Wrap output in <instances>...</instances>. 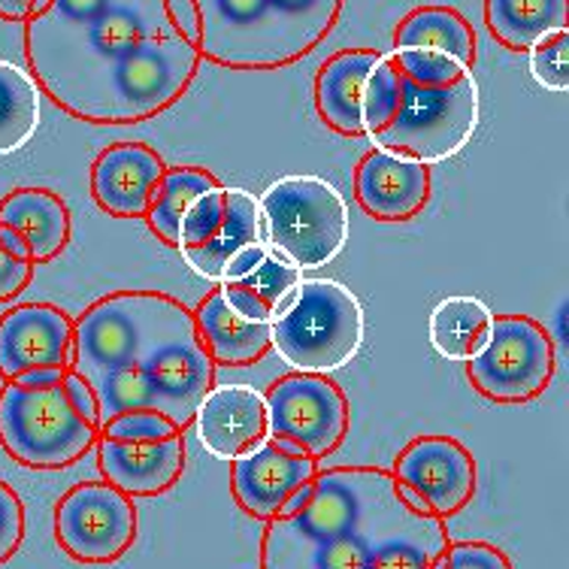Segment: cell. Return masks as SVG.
Listing matches in <instances>:
<instances>
[{
  "instance_id": "7",
  "label": "cell",
  "mask_w": 569,
  "mask_h": 569,
  "mask_svg": "<svg viewBox=\"0 0 569 569\" xmlns=\"http://www.w3.org/2000/svg\"><path fill=\"white\" fill-rule=\"evenodd\" d=\"M367 318L351 288L333 279H300L291 303L273 321V349L297 372L349 367L363 346Z\"/></svg>"
},
{
  "instance_id": "14",
  "label": "cell",
  "mask_w": 569,
  "mask_h": 569,
  "mask_svg": "<svg viewBox=\"0 0 569 569\" xmlns=\"http://www.w3.org/2000/svg\"><path fill=\"white\" fill-rule=\"evenodd\" d=\"M395 482L412 491L425 512L449 521L476 493V458L451 437H418L395 460Z\"/></svg>"
},
{
  "instance_id": "13",
  "label": "cell",
  "mask_w": 569,
  "mask_h": 569,
  "mask_svg": "<svg viewBox=\"0 0 569 569\" xmlns=\"http://www.w3.org/2000/svg\"><path fill=\"white\" fill-rule=\"evenodd\" d=\"M56 539L79 563H112L137 539V509L110 482H82L58 500Z\"/></svg>"
},
{
  "instance_id": "20",
  "label": "cell",
  "mask_w": 569,
  "mask_h": 569,
  "mask_svg": "<svg viewBox=\"0 0 569 569\" xmlns=\"http://www.w3.org/2000/svg\"><path fill=\"white\" fill-rule=\"evenodd\" d=\"M379 58L376 49H340L318 67L316 112L333 133L363 137V100Z\"/></svg>"
},
{
  "instance_id": "26",
  "label": "cell",
  "mask_w": 569,
  "mask_h": 569,
  "mask_svg": "<svg viewBox=\"0 0 569 569\" xmlns=\"http://www.w3.org/2000/svg\"><path fill=\"white\" fill-rule=\"evenodd\" d=\"M395 49H433L458 58L460 64H476V31L451 7H418L397 24Z\"/></svg>"
},
{
  "instance_id": "15",
  "label": "cell",
  "mask_w": 569,
  "mask_h": 569,
  "mask_svg": "<svg viewBox=\"0 0 569 569\" xmlns=\"http://www.w3.org/2000/svg\"><path fill=\"white\" fill-rule=\"evenodd\" d=\"M316 476L318 460L312 455L279 437H267L258 449L233 460L230 488L240 509L258 521H273L284 503Z\"/></svg>"
},
{
  "instance_id": "11",
  "label": "cell",
  "mask_w": 569,
  "mask_h": 569,
  "mask_svg": "<svg viewBox=\"0 0 569 569\" xmlns=\"http://www.w3.org/2000/svg\"><path fill=\"white\" fill-rule=\"evenodd\" d=\"M261 200L237 186H216L200 194L179 224V252L207 282H221L228 263L263 242Z\"/></svg>"
},
{
  "instance_id": "24",
  "label": "cell",
  "mask_w": 569,
  "mask_h": 569,
  "mask_svg": "<svg viewBox=\"0 0 569 569\" xmlns=\"http://www.w3.org/2000/svg\"><path fill=\"white\" fill-rule=\"evenodd\" d=\"M493 312L491 307L470 295L442 297L430 321H427V337L439 358L446 361H470L485 349L491 337Z\"/></svg>"
},
{
  "instance_id": "12",
  "label": "cell",
  "mask_w": 569,
  "mask_h": 569,
  "mask_svg": "<svg viewBox=\"0 0 569 569\" xmlns=\"http://www.w3.org/2000/svg\"><path fill=\"white\" fill-rule=\"evenodd\" d=\"M267 421L270 437L291 442L316 460L340 449L349 433V400L328 376L291 372L267 388Z\"/></svg>"
},
{
  "instance_id": "2",
  "label": "cell",
  "mask_w": 569,
  "mask_h": 569,
  "mask_svg": "<svg viewBox=\"0 0 569 569\" xmlns=\"http://www.w3.org/2000/svg\"><path fill=\"white\" fill-rule=\"evenodd\" d=\"M70 367L98 397L100 425L154 412L188 430L219 363L182 300L161 291H112L73 318Z\"/></svg>"
},
{
  "instance_id": "32",
  "label": "cell",
  "mask_w": 569,
  "mask_h": 569,
  "mask_svg": "<svg viewBox=\"0 0 569 569\" xmlns=\"http://www.w3.org/2000/svg\"><path fill=\"white\" fill-rule=\"evenodd\" d=\"M24 539V506L22 497L10 485L0 482V563L19 551Z\"/></svg>"
},
{
  "instance_id": "8",
  "label": "cell",
  "mask_w": 569,
  "mask_h": 569,
  "mask_svg": "<svg viewBox=\"0 0 569 569\" xmlns=\"http://www.w3.org/2000/svg\"><path fill=\"white\" fill-rule=\"evenodd\" d=\"M261 219L267 246L300 267H328L349 242V203L321 176H282L263 191Z\"/></svg>"
},
{
  "instance_id": "28",
  "label": "cell",
  "mask_w": 569,
  "mask_h": 569,
  "mask_svg": "<svg viewBox=\"0 0 569 569\" xmlns=\"http://www.w3.org/2000/svg\"><path fill=\"white\" fill-rule=\"evenodd\" d=\"M40 128V86L22 67L0 61V158L16 154Z\"/></svg>"
},
{
  "instance_id": "38",
  "label": "cell",
  "mask_w": 569,
  "mask_h": 569,
  "mask_svg": "<svg viewBox=\"0 0 569 569\" xmlns=\"http://www.w3.org/2000/svg\"><path fill=\"white\" fill-rule=\"evenodd\" d=\"M403 3H425V0H403Z\"/></svg>"
},
{
  "instance_id": "36",
  "label": "cell",
  "mask_w": 569,
  "mask_h": 569,
  "mask_svg": "<svg viewBox=\"0 0 569 569\" xmlns=\"http://www.w3.org/2000/svg\"><path fill=\"white\" fill-rule=\"evenodd\" d=\"M70 367H43V370H31L22 372L19 379H12V382L28 385V388H46V385H56Z\"/></svg>"
},
{
  "instance_id": "37",
  "label": "cell",
  "mask_w": 569,
  "mask_h": 569,
  "mask_svg": "<svg viewBox=\"0 0 569 569\" xmlns=\"http://www.w3.org/2000/svg\"><path fill=\"white\" fill-rule=\"evenodd\" d=\"M0 246H3V249H7V252H10V254H16V258L33 261L31 249H28V242H24L22 237L16 233V230L3 228V224H0Z\"/></svg>"
},
{
  "instance_id": "19",
  "label": "cell",
  "mask_w": 569,
  "mask_h": 569,
  "mask_svg": "<svg viewBox=\"0 0 569 569\" xmlns=\"http://www.w3.org/2000/svg\"><path fill=\"white\" fill-rule=\"evenodd\" d=\"M191 427L212 458L237 460L270 437L267 400L249 385H212Z\"/></svg>"
},
{
  "instance_id": "33",
  "label": "cell",
  "mask_w": 569,
  "mask_h": 569,
  "mask_svg": "<svg viewBox=\"0 0 569 569\" xmlns=\"http://www.w3.org/2000/svg\"><path fill=\"white\" fill-rule=\"evenodd\" d=\"M33 261L16 258L0 246V303H10L33 282Z\"/></svg>"
},
{
  "instance_id": "3",
  "label": "cell",
  "mask_w": 569,
  "mask_h": 569,
  "mask_svg": "<svg viewBox=\"0 0 569 569\" xmlns=\"http://www.w3.org/2000/svg\"><path fill=\"white\" fill-rule=\"evenodd\" d=\"M442 518L406 503L391 470H318L297 512L267 521L261 569H437L449 548Z\"/></svg>"
},
{
  "instance_id": "9",
  "label": "cell",
  "mask_w": 569,
  "mask_h": 569,
  "mask_svg": "<svg viewBox=\"0 0 569 569\" xmlns=\"http://www.w3.org/2000/svg\"><path fill=\"white\" fill-rule=\"evenodd\" d=\"M94 449L103 482L128 497H158L170 491L186 470V430L154 412L103 421Z\"/></svg>"
},
{
  "instance_id": "16",
  "label": "cell",
  "mask_w": 569,
  "mask_h": 569,
  "mask_svg": "<svg viewBox=\"0 0 569 569\" xmlns=\"http://www.w3.org/2000/svg\"><path fill=\"white\" fill-rule=\"evenodd\" d=\"M73 318L56 303H22L0 316V376L12 382L22 372L70 367Z\"/></svg>"
},
{
  "instance_id": "30",
  "label": "cell",
  "mask_w": 569,
  "mask_h": 569,
  "mask_svg": "<svg viewBox=\"0 0 569 569\" xmlns=\"http://www.w3.org/2000/svg\"><path fill=\"white\" fill-rule=\"evenodd\" d=\"M530 56V77L537 79V86L548 91H567L569 88V28L567 31L548 33L546 40H539L533 49H527Z\"/></svg>"
},
{
  "instance_id": "17",
  "label": "cell",
  "mask_w": 569,
  "mask_h": 569,
  "mask_svg": "<svg viewBox=\"0 0 569 569\" xmlns=\"http://www.w3.org/2000/svg\"><path fill=\"white\" fill-rule=\"evenodd\" d=\"M164 170V154L152 146L112 142L91 164V200L116 219H146Z\"/></svg>"
},
{
  "instance_id": "31",
  "label": "cell",
  "mask_w": 569,
  "mask_h": 569,
  "mask_svg": "<svg viewBox=\"0 0 569 569\" xmlns=\"http://www.w3.org/2000/svg\"><path fill=\"white\" fill-rule=\"evenodd\" d=\"M437 569H515L512 560L491 542H449Z\"/></svg>"
},
{
  "instance_id": "25",
  "label": "cell",
  "mask_w": 569,
  "mask_h": 569,
  "mask_svg": "<svg viewBox=\"0 0 569 569\" xmlns=\"http://www.w3.org/2000/svg\"><path fill=\"white\" fill-rule=\"evenodd\" d=\"M485 24L493 40L527 52L548 33L569 28V0H485Z\"/></svg>"
},
{
  "instance_id": "1",
  "label": "cell",
  "mask_w": 569,
  "mask_h": 569,
  "mask_svg": "<svg viewBox=\"0 0 569 569\" xmlns=\"http://www.w3.org/2000/svg\"><path fill=\"white\" fill-rule=\"evenodd\" d=\"M33 82L91 124H137L186 98L203 56L164 0H49L24 22Z\"/></svg>"
},
{
  "instance_id": "18",
  "label": "cell",
  "mask_w": 569,
  "mask_h": 569,
  "mask_svg": "<svg viewBox=\"0 0 569 569\" xmlns=\"http://www.w3.org/2000/svg\"><path fill=\"white\" fill-rule=\"evenodd\" d=\"M355 200L376 221H406L430 200V164L372 149L355 170Z\"/></svg>"
},
{
  "instance_id": "34",
  "label": "cell",
  "mask_w": 569,
  "mask_h": 569,
  "mask_svg": "<svg viewBox=\"0 0 569 569\" xmlns=\"http://www.w3.org/2000/svg\"><path fill=\"white\" fill-rule=\"evenodd\" d=\"M167 12L173 24L182 31L188 43H200V12H198V0H164Z\"/></svg>"
},
{
  "instance_id": "35",
  "label": "cell",
  "mask_w": 569,
  "mask_h": 569,
  "mask_svg": "<svg viewBox=\"0 0 569 569\" xmlns=\"http://www.w3.org/2000/svg\"><path fill=\"white\" fill-rule=\"evenodd\" d=\"M46 7H49V0H0V19L3 22H28Z\"/></svg>"
},
{
  "instance_id": "5",
  "label": "cell",
  "mask_w": 569,
  "mask_h": 569,
  "mask_svg": "<svg viewBox=\"0 0 569 569\" xmlns=\"http://www.w3.org/2000/svg\"><path fill=\"white\" fill-rule=\"evenodd\" d=\"M98 437V397L73 367L46 388H0V446L22 467L64 470L86 458Z\"/></svg>"
},
{
  "instance_id": "10",
  "label": "cell",
  "mask_w": 569,
  "mask_h": 569,
  "mask_svg": "<svg viewBox=\"0 0 569 569\" xmlns=\"http://www.w3.org/2000/svg\"><path fill=\"white\" fill-rule=\"evenodd\" d=\"M470 385L493 403H530L555 379L558 351L537 318L493 316L485 349L470 358Z\"/></svg>"
},
{
  "instance_id": "4",
  "label": "cell",
  "mask_w": 569,
  "mask_h": 569,
  "mask_svg": "<svg viewBox=\"0 0 569 569\" xmlns=\"http://www.w3.org/2000/svg\"><path fill=\"white\" fill-rule=\"evenodd\" d=\"M346 0H198L200 56L230 70L303 61L337 28Z\"/></svg>"
},
{
  "instance_id": "29",
  "label": "cell",
  "mask_w": 569,
  "mask_h": 569,
  "mask_svg": "<svg viewBox=\"0 0 569 569\" xmlns=\"http://www.w3.org/2000/svg\"><path fill=\"white\" fill-rule=\"evenodd\" d=\"M391 61L406 79L421 82V86H449L472 70V67L460 64L458 58L433 52V49H395Z\"/></svg>"
},
{
  "instance_id": "22",
  "label": "cell",
  "mask_w": 569,
  "mask_h": 569,
  "mask_svg": "<svg viewBox=\"0 0 569 569\" xmlns=\"http://www.w3.org/2000/svg\"><path fill=\"white\" fill-rule=\"evenodd\" d=\"M198 321V333L212 361L224 367H249L273 349V325L249 321L237 309L228 307L219 288H212L198 307L191 309Z\"/></svg>"
},
{
  "instance_id": "21",
  "label": "cell",
  "mask_w": 569,
  "mask_h": 569,
  "mask_svg": "<svg viewBox=\"0 0 569 569\" xmlns=\"http://www.w3.org/2000/svg\"><path fill=\"white\" fill-rule=\"evenodd\" d=\"M0 224L16 230L33 263L56 261L73 237V216L67 200L49 188H16L0 200Z\"/></svg>"
},
{
  "instance_id": "27",
  "label": "cell",
  "mask_w": 569,
  "mask_h": 569,
  "mask_svg": "<svg viewBox=\"0 0 569 569\" xmlns=\"http://www.w3.org/2000/svg\"><path fill=\"white\" fill-rule=\"evenodd\" d=\"M216 186H219V179L209 170H203V167H167L161 182L154 188L149 212H146V221H149L154 237L167 242L170 249H176L179 246V224L186 219L191 203Z\"/></svg>"
},
{
  "instance_id": "6",
  "label": "cell",
  "mask_w": 569,
  "mask_h": 569,
  "mask_svg": "<svg viewBox=\"0 0 569 569\" xmlns=\"http://www.w3.org/2000/svg\"><path fill=\"white\" fill-rule=\"evenodd\" d=\"M479 110L482 100L472 70L449 86H421L397 70L395 94L385 107L379 128L367 137L376 142V149L439 164L467 149L479 128Z\"/></svg>"
},
{
  "instance_id": "23",
  "label": "cell",
  "mask_w": 569,
  "mask_h": 569,
  "mask_svg": "<svg viewBox=\"0 0 569 569\" xmlns=\"http://www.w3.org/2000/svg\"><path fill=\"white\" fill-rule=\"evenodd\" d=\"M300 273H303L300 267H295L276 249H267L263 261L252 273L242 276L237 282H221L219 291L228 300V307L237 309L242 318L273 325L291 303L297 284H300Z\"/></svg>"
}]
</instances>
